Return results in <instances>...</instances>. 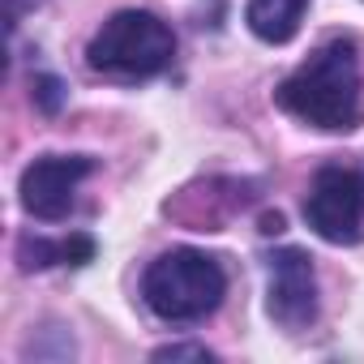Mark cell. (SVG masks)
Here are the masks:
<instances>
[{
    "label": "cell",
    "instance_id": "cell-2",
    "mask_svg": "<svg viewBox=\"0 0 364 364\" xmlns=\"http://www.w3.org/2000/svg\"><path fill=\"white\" fill-rule=\"evenodd\" d=\"M228 296V270L202 249H167L141 274V300L159 321H206Z\"/></svg>",
    "mask_w": 364,
    "mask_h": 364
},
{
    "label": "cell",
    "instance_id": "cell-8",
    "mask_svg": "<svg viewBox=\"0 0 364 364\" xmlns=\"http://www.w3.org/2000/svg\"><path fill=\"white\" fill-rule=\"evenodd\" d=\"M95 257V236H22L18 240V262L22 270H52V266H86Z\"/></svg>",
    "mask_w": 364,
    "mask_h": 364
},
{
    "label": "cell",
    "instance_id": "cell-10",
    "mask_svg": "<svg viewBox=\"0 0 364 364\" xmlns=\"http://www.w3.org/2000/svg\"><path fill=\"white\" fill-rule=\"evenodd\" d=\"M150 360H215V351L202 343H167V347H154Z\"/></svg>",
    "mask_w": 364,
    "mask_h": 364
},
{
    "label": "cell",
    "instance_id": "cell-7",
    "mask_svg": "<svg viewBox=\"0 0 364 364\" xmlns=\"http://www.w3.org/2000/svg\"><path fill=\"white\" fill-rule=\"evenodd\" d=\"M313 0H249L245 5V22L262 43H291L300 35V22L309 14Z\"/></svg>",
    "mask_w": 364,
    "mask_h": 364
},
{
    "label": "cell",
    "instance_id": "cell-4",
    "mask_svg": "<svg viewBox=\"0 0 364 364\" xmlns=\"http://www.w3.org/2000/svg\"><path fill=\"white\" fill-rule=\"evenodd\" d=\"M304 223L326 245H360L364 240V171L343 163L317 167L304 193Z\"/></svg>",
    "mask_w": 364,
    "mask_h": 364
},
{
    "label": "cell",
    "instance_id": "cell-3",
    "mask_svg": "<svg viewBox=\"0 0 364 364\" xmlns=\"http://www.w3.org/2000/svg\"><path fill=\"white\" fill-rule=\"evenodd\" d=\"M171 60H176V31L150 9L112 14L86 43L90 73L107 82H150L167 73Z\"/></svg>",
    "mask_w": 364,
    "mask_h": 364
},
{
    "label": "cell",
    "instance_id": "cell-1",
    "mask_svg": "<svg viewBox=\"0 0 364 364\" xmlns=\"http://www.w3.org/2000/svg\"><path fill=\"white\" fill-rule=\"evenodd\" d=\"M274 103L321 133H347L360 120V52L347 35L326 39L279 86Z\"/></svg>",
    "mask_w": 364,
    "mask_h": 364
},
{
    "label": "cell",
    "instance_id": "cell-9",
    "mask_svg": "<svg viewBox=\"0 0 364 364\" xmlns=\"http://www.w3.org/2000/svg\"><path fill=\"white\" fill-rule=\"evenodd\" d=\"M31 99H35V107H39L43 116H60V107H65V99H69V86H65L56 73H35Z\"/></svg>",
    "mask_w": 364,
    "mask_h": 364
},
{
    "label": "cell",
    "instance_id": "cell-5",
    "mask_svg": "<svg viewBox=\"0 0 364 364\" xmlns=\"http://www.w3.org/2000/svg\"><path fill=\"white\" fill-rule=\"evenodd\" d=\"M317 270L313 257L296 245H283L266 257V313L283 330H309L317 321Z\"/></svg>",
    "mask_w": 364,
    "mask_h": 364
},
{
    "label": "cell",
    "instance_id": "cell-6",
    "mask_svg": "<svg viewBox=\"0 0 364 364\" xmlns=\"http://www.w3.org/2000/svg\"><path fill=\"white\" fill-rule=\"evenodd\" d=\"M95 171L90 154H43L35 159L22 180H18V202L31 219L39 223H60L73 210V193L77 185Z\"/></svg>",
    "mask_w": 364,
    "mask_h": 364
},
{
    "label": "cell",
    "instance_id": "cell-11",
    "mask_svg": "<svg viewBox=\"0 0 364 364\" xmlns=\"http://www.w3.org/2000/svg\"><path fill=\"white\" fill-rule=\"evenodd\" d=\"M262 232H266V236L283 232V215H262Z\"/></svg>",
    "mask_w": 364,
    "mask_h": 364
}]
</instances>
